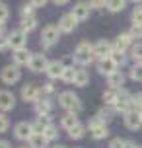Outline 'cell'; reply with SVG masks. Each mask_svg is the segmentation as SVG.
Listing matches in <instances>:
<instances>
[{
  "instance_id": "obj_1",
  "label": "cell",
  "mask_w": 142,
  "mask_h": 148,
  "mask_svg": "<svg viewBox=\"0 0 142 148\" xmlns=\"http://www.w3.org/2000/svg\"><path fill=\"white\" fill-rule=\"evenodd\" d=\"M59 105L62 109L70 111V113H78L82 109V101H80V97L76 96L74 92H62V94H59Z\"/></svg>"
},
{
  "instance_id": "obj_2",
  "label": "cell",
  "mask_w": 142,
  "mask_h": 148,
  "mask_svg": "<svg viewBox=\"0 0 142 148\" xmlns=\"http://www.w3.org/2000/svg\"><path fill=\"white\" fill-rule=\"evenodd\" d=\"M72 57H74V62L82 64V66L90 64L91 60H94V45H90L88 41H82V43L76 47V51H74Z\"/></svg>"
},
{
  "instance_id": "obj_3",
  "label": "cell",
  "mask_w": 142,
  "mask_h": 148,
  "mask_svg": "<svg viewBox=\"0 0 142 148\" xmlns=\"http://www.w3.org/2000/svg\"><path fill=\"white\" fill-rule=\"evenodd\" d=\"M59 27L57 25H47V27H43V31H41V45L45 47V49H49V47H53V45L59 41Z\"/></svg>"
},
{
  "instance_id": "obj_4",
  "label": "cell",
  "mask_w": 142,
  "mask_h": 148,
  "mask_svg": "<svg viewBox=\"0 0 142 148\" xmlns=\"http://www.w3.org/2000/svg\"><path fill=\"white\" fill-rule=\"evenodd\" d=\"M88 127H90V134L96 138V140H101V138H105L107 134H109V129H107V123H103V121H99L97 117H94L88 123Z\"/></svg>"
},
{
  "instance_id": "obj_5",
  "label": "cell",
  "mask_w": 142,
  "mask_h": 148,
  "mask_svg": "<svg viewBox=\"0 0 142 148\" xmlns=\"http://www.w3.org/2000/svg\"><path fill=\"white\" fill-rule=\"evenodd\" d=\"M115 111H121V113H127V111L134 109L132 107V96L128 94L127 90H119V96H117V103L113 105Z\"/></svg>"
},
{
  "instance_id": "obj_6",
  "label": "cell",
  "mask_w": 142,
  "mask_h": 148,
  "mask_svg": "<svg viewBox=\"0 0 142 148\" xmlns=\"http://www.w3.org/2000/svg\"><path fill=\"white\" fill-rule=\"evenodd\" d=\"M41 96H43V90L37 88L33 82H27L22 88V99L25 103H27V101H37V99H41Z\"/></svg>"
},
{
  "instance_id": "obj_7",
  "label": "cell",
  "mask_w": 142,
  "mask_h": 148,
  "mask_svg": "<svg viewBox=\"0 0 142 148\" xmlns=\"http://www.w3.org/2000/svg\"><path fill=\"white\" fill-rule=\"evenodd\" d=\"M0 78H2L4 84H16V82L22 78V72H20V68L16 66V64H8V66L2 68Z\"/></svg>"
},
{
  "instance_id": "obj_8",
  "label": "cell",
  "mask_w": 142,
  "mask_h": 148,
  "mask_svg": "<svg viewBox=\"0 0 142 148\" xmlns=\"http://www.w3.org/2000/svg\"><path fill=\"white\" fill-rule=\"evenodd\" d=\"M125 127L128 131H138L142 127V115L136 109H130L125 113Z\"/></svg>"
},
{
  "instance_id": "obj_9",
  "label": "cell",
  "mask_w": 142,
  "mask_h": 148,
  "mask_svg": "<svg viewBox=\"0 0 142 148\" xmlns=\"http://www.w3.org/2000/svg\"><path fill=\"white\" fill-rule=\"evenodd\" d=\"M8 39V45H10V49H23L25 47V41H27V35L23 33L22 29H16V31H12L10 35L6 37Z\"/></svg>"
},
{
  "instance_id": "obj_10",
  "label": "cell",
  "mask_w": 142,
  "mask_h": 148,
  "mask_svg": "<svg viewBox=\"0 0 142 148\" xmlns=\"http://www.w3.org/2000/svg\"><path fill=\"white\" fill-rule=\"evenodd\" d=\"M90 12H91V6L88 2H78V4H74V8H72L70 14L74 16L76 22H86V20L90 18Z\"/></svg>"
},
{
  "instance_id": "obj_11",
  "label": "cell",
  "mask_w": 142,
  "mask_h": 148,
  "mask_svg": "<svg viewBox=\"0 0 142 148\" xmlns=\"http://www.w3.org/2000/svg\"><path fill=\"white\" fill-rule=\"evenodd\" d=\"M16 107V96L10 90H0V111L6 113Z\"/></svg>"
},
{
  "instance_id": "obj_12",
  "label": "cell",
  "mask_w": 142,
  "mask_h": 148,
  "mask_svg": "<svg viewBox=\"0 0 142 148\" xmlns=\"http://www.w3.org/2000/svg\"><path fill=\"white\" fill-rule=\"evenodd\" d=\"M14 134H16V138H20V140H29L31 134H33V125L27 123V121H22V123H18L14 127Z\"/></svg>"
},
{
  "instance_id": "obj_13",
  "label": "cell",
  "mask_w": 142,
  "mask_h": 148,
  "mask_svg": "<svg viewBox=\"0 0 142 148\" xmlns=\"http://www.w3.org/2000/svg\"><path fill=\"white\" fill-rule=\"evenodd\" d=\"M111 53H113V45L109 41H105V39H101V41H97L94 45V57H97V59L111 57Z\"/></svg>"
},
{
  "instance_id": "obj_14",
  "label": "cell",
  "mask_w": 142,
  "mask_h": 148,
  "mask_svg": "<svg viewBox=\"0 0 142 148\" xmlns=\"http://www.w3.org/2000/svg\"><path fill=\"white\" fill-rule=\"evenodd\" d=\"M31 51H27L25 47L23 49H16L14 53H12V59H14V64L16 66H23V64H29L31 62Z\"/></svg>"
},
{
  "instance_id": "obj_15",
  "label": "cell",
  "mask_w": 142,
  "mask_h": 148,
  "mask_svg": "<svg viewBox=\"0 0 142 148\" xmlns=\"http://www.w3.org/2000/svg\"><path fill=\"white\" fill-rule=\"evenodd\" d=\"M47 64H49L47 57L43 55V53H37V55L31 57V62L27 64V66H29L33 72H43V70H47Z\"/></svg>"
},
{
  "instance_id": "obj_16",
  "label": "cell",
  "mask_w": 142,
  "mask_h": 148,
  "mask_svg": "<svg viewBox=\"0 0 142 148\" xmlns=\"http://www.w3.org/2000/svg\"><path fill=\"white\" fill-rule=\"evenodd\" d=\"M97 68H99V72L105 74V76H109V74H113L115 70H119V66L113 62L111 57H105V59H99V62H97Z\"/></svg>"
},
{
  "instance_id": "obj_17",
  "label": "cell",
  "mask_w": 142,
  "mask_h": 148,
  "mask_svg": "<svg viewBox=\"0 0 142 148\" xmlns=\"http://www.w3.org/2000/svg\"><path fill=\"white\" fill-rule=\"evenodd\" d=\"M62 70H64V64H62L60 60H51V62L47 64L45 72L51 80H55V78H60V76H62Z\"/></svg>"
},
{
  "instance_id": "obj_18",
  "label": "cell",
  "mask_w": 142,
  "mask_h": 148,
  "mask_svg": "<svg viewBox=\"0 0 142 148\" xmlns=\"http://www.w3.org/2000/svg\"><path fill=\"white\" fill-rule=\"evenodd\" d=\"M130 45H132V37H130V33H121L117 39H115V45H113V49L115 51H127V49H130Z\"/></svg>"
},
{
  "instance_id": "obj_19",
  "label": "cell",
  "mask_w": 142,
  "mask_h": 148,
  "mask_svg": "<svg viewBox=\"0 0 142 148\" xmlns=\"http://www.w3.org/2000/svg\"><path fill=\"white\" fill-rule=\"evenodd\" d=\"M76 23H78V22L74 20V16H72V14L62 16L60 22H59V31H62V33H70V31H74Z\"/></svg>"
},
{
  "instance_id": "obj_20",
  "label": "cell",
  "mask_w": 142,
  "mask_h": 148,
  "mask_svg": "<svg viewBox=\"0 0 142 148\" xmlns=\"http://www.w3.org/2000/svg\"><path fill=\"white\" fill-rule=\"evenodd\" d=\"M33 125V133H43L47 127H51V115H37L35 119V123H31Z\"/></svg>"
},
{
  "instance_id": "obj_21",
  "label": "cell",
  "mask_w": 142,
  "mask_h": 148,
  "mask_svg": "<svg viewBox=\"0 0 142 148\" xmlns=\"http://www.w3.org/2000/svg\"><path fill=\"white\" fill-rule=\"evenodd\" d=\"M35 111H37V115H49L53 111V101L49 97L37 99V101H35Z\"/></svg>"
},
{
  "instance_id": "obj_22",
  "label": "cell",
  "mask_w": 142,
  "mask_h": 148,
  "mask_svg": "<svg viewBox=\"0 0 142 148\" xmlns=\"http://www.w3.org/2000/svg\"><path fill=\"white\" fill-rule=\"evenodd\" d=\"M107 82H109V88H117L119 90L123 84H125V74L121 72V70H115L113 74L107 76Z\"/></svg>"
},
{
  "instance_id": "obj_23",
  "label": "cell",
  "mask_w": 142,
  "mask_h": 148,
  "mask_svg": "<svg viewBox=\"0 0 142 148\" xmlns=\"http://www.w3.org/2000/svg\"><path fill=\"white\" fill-rule=\"evenodd\" d=\"M49 140L45 138V134L43 133H33L29 138V148H47Z\"/></svg>"
},
{
  "instance_id": "obj_24",
  "label": "cell",
  "mask_w": 142,
  "mask_h": 148,
  "mask_svg": "<svg viewBox=\"0 0 142 148\" xmlns=\"http://www.w3.org/2000/svg\"><path fill=\"white\" fill-rule=\"evenodd\" d=\"M74 125H78V115L66 111V115H62V119H60V127H62V129H66V131H70Z\"/></svg>"
},
{
  "instance_id": "obj_25",
  "label": "cell",
  "mask_w": 142,
  "mask_h": 148,
  "mask_svg": "<svg viewBox=\"0 0 142 148\" xmlns=\"http://www.w3.org/2000/svg\"><path fill=\"white\" fill-rule=\"evenodd\" d=\"M117 96H119V90L117 88H109L103 92V101L107 107H113V105L117 103Z\"/></svg>"
},
{
  "instance_id": "obj_26",
  "label": "cell",
  "mask_w": 142,
  "mask_h": 148,
  "mask_svg": "<svg viewBox=\"0 0 142 148\" xmlns=\"http://www.w3.org/2000/svg\"><path fill=\"white\" fill-rule=\"evenodd\" d=\"M37 27V20H35V16L33 18H23L22 20V23H20V29L27 35V33H31V31Z\"/></svg>"
},
{
  "instance_id": "obj_27",
  "label": "cell",
  "mask_w": 142,
  "mask_h": 148,
  "mask_svg": "<svg viewBox=\"0 0 142 148\" xmlns=\"http://www.w3.org/2000/svg\"><path fill=\"white\" fill-rule=\"evenodd\" d=\"M88 82H90V74H88V70H84V68H80V70H76L74 86H78V88H84V86H86Z\"/></svg>"
},
{
  "instance_id": "obj_28",
  "label": "cell",
  "mask_w": 142,
  "mask_h": 148,
  "mask_svg": "<svg viewBox=\"0 0 142 148\" xmlns=\"http://www.w3.org/2000/svg\"><path fill=\"white\" fill-rule=\"evenodd\" d=\"M74 78H76V68H74V66H64L60 80L66 82V84H74Z\"/></svg>"
},
{
  "instance_id": "obj_29",
  "label": "cell",
  "mask_w": 142,
  "mask_h": 148,
  "mask_svg": "<svg viewBox=\"0 0 142 148\" xmlns=\"http://www.w3.org/2000/svg\"><path fill=\"white\" fill-rule=\"evenodd\" d=\"M125 4H127V0H107L105 2V8L109 12H121L125 8Z\"/></svg>"
},
{
  "instance_id": "obj_30",
  "label": "cell",
  "mask_w": 142,
  "mask_h": 148,
  "mask_svg": "<svg viewBox=\"0 0 142 148\" xmlns=\"http://www.w3.org/2000/svg\"><path fill=\"white\" fill-rule=\"evenodd\" d=\"M84 134H86V127L80 125V123H78V125H74L72 129H70V131H68V136H70V138H74V140L82 138Z\"/></svg>"
},
{
  "instance_id": "obj_31",
  "label": "cell",
  "mask_w": 142,
  "mask_h": 148,
  "mask_svg": "<svg viewBox=\"0 0 142 148\" xmlns=\"http://www.w3.org/2000/svg\"><path fill=\"white\" fill-rule=\"evenodd\" d=\"M111 59H113V62H115L117 66H123V64H125V60H127V57H125V53H123V51H115V49H113Z\"/></svg>"
},
{
  "instance_id": "obj_32",
  "label": "cell",
  "mask_w": 142,
  "mask_h": 148,
  "mask_svg": "<svg viewBox=\"0 0 142 148\" xmlns=\"http://www.w3.org/2000/svg\"><path fill=\"white\" fill-rule=\"evenodd\" d=\"M130 57L136 60V62H142V43H136L130 47Z\"/></svg>"
},
{
  "instance_id": "obj_33",
  "label": "cell",
  "mask_w": 142,
  "mask_h": 148,
  "mask_svg": "<svg viewBox=\"0 0 142 148\" xmlns=\"http://www.w3.org/2000/svg\"><path fill=\"white\" fill-rule=\"evenodd\" d=\"M43 134H45L47 140L51 142V140H55V138H59V129H57L55 125H51V127H47L45 131H43Z\"/></svg>"
},
{
  "instance_id": "obj_34",
  "label": "cell",
  "mask_w": 142,
  "mask_h": 148,
  "mask_svg": "<svg viewBox=\"0 0 142 148\" xmlns=\"http://www.w3.org/2000/svg\"><path fill=\"white\" fill-rule=\"evenodd\" d=\"M130 78L136 82H142V62H136L134 66L130 68Z\"/></svg>"
},
{
  "instance_id": "obj_35",
  "label": "cell",
  "mask_w": 142,
  "mask_h": 148,
  "mask_svg": "<svg viewBox=\"0 0 142 148\" xmlns=\"http://www.w3.org/2000/svg\"><path fill=\"white\" fill-rule=\"evenodd\" d=\"M111 117H113V111L109 109V107H105V109H99V111H97V119H99V121H103V123H107Z\"/></svg>"
},
{
  "instance_id": "obj_36",
  "label": "cell",
  "mask_w": 142,
  "mask_h": 148,
  "mask_svg": "<svg viewBox=\"0 0 142 148\" xmlns=\"http://www.w3.org/2000/svg\"><path fill=\"white\" fill-rule=\"evenodd\" d=\"M132 22H134V25H142V6H134V10H132Z\"/></svg>"
},
{
  "instance_id": "obj_37",
  "label": "cell",
  "mask_w": 142,
  "mask_h": 148,
  "mask_svg": "<svg viewBox=\"0 0 142 148\" xmlns=\"http://www.w3.org/2000/svg\"><path fill=\"white\" fill-rule=\"evenodd\" d=\"M8 129H10V119H8V115L0 113V133H6Z\"/></svg>"
},
{
  "instance_id": "obj_38",
  "label": "cell",
  "mask_w": 142,
  "mask_h": 148,
  "mask_svg": "<svg viewBox=\"0 0 142 148\" xmlns=\"http://www.w3.org/2000/svg\"><path fill=\"white\" fill-rule=\"evenodd\" d=\"M33 10H35V8L31 6V4H23L22 12H20V14H22V20L23 18H33Z\"/></svg>"
},
{
  "instance_id": "obj_39",
  "label": "cell",
  "mask_w": 142,
  "mask_h": 148,
  "mask_svg": "<svg viewBox=\"0 0 142 148\" xmlns=\"http://www.w3.org/2000/svg\"><path fill=\"white\" fill-rule=\"evenodd\" d=\"M8 16H10V10H8V6L0 2V22H6Z\"/></svg>"
},
{
  "instance_id": "obj_40",
  "label": "cell",
  "mask_w": 142,
  "mask_h": 148,
  "mask_svg": "<svg viewBox=\"0 0 142 148\" xmlns=\"http://www.w3.org/2000/svg\"><path fill=\"white\" fill-rule=\"evenodd\" d=\"M128 33H130L132 39H134V37H136V39H140V37H142V25H132Z\"/></svg>"
},
{
  "instance_id": "obj_41",
  "label": "cell",
  "mask_w": 142,
  "mask_h": 148,
  "mask_svg": "<svg viewBox=\"0 0 142 148\" xmlns=\"http://www.w3.org/2000/svg\"><path fill=\"white\" fill-rule=\"evenodd\" d=\"M132 107H134L136 111L142 107V94H134V96H132Z\"/></svg>"
},
{
  "instance_id": "obj_42",
  "label": "cell",
  "mask_w": 142,
  "mask_h": 148,
  "mask_svg": "<svg viewBox=\"0 0 142 148\" xmlns=\"http://www.w3.org/2000/svg\"><path fill=\"white\" fill-rule=\"evenodd\" d=\"M123 146H125V140L123 138H113L109 142V148H123Z\"/></svg>"
},
{
  "instance_id": "obj_43",
  "label": "cell",
  "mask_w": 142,
  "mask_h": 148,
  "mask_svg": "<svg viewBox=\"0 0 142 148\" xmlns=\"http://www.w3.org/2000/svg\"><path fill=\"white\" fill-rule=\"evenodd\" d=\"M105 2L107 0H88V4L91 8H105Z\"/></svg>"
},
{
  "instance_id": "obj_44",
  "label": "cell",
  "mask_w": 142,
  "mask_h": 148,
  "mask_svg": "<svg viewBox=\"0 0 142 148\" xmlns=\"http://www.w3.org/2000/svg\"><path fill=\"white\" fill-rule=\"evenodd\" d=\"M47 2H49V0H31L29 4H31L33 8H41V6H45Z\"/></svg>"
},
{
  "instance_id": "obj_45",
  "label": "cell",
  "mask_w": 142,
  "mask_h": 148,
  "mask_svg": "<svg viewBox=\"0 0 142 148\" xmlns=\"http://www.w3.org/2000/svg\"><path fill=\"white\" fill-rule=\"evenodd\" d=\"M6 49H10L8 39H6V37H0V51H6Z\"/></svg>"
},
{
  "instance_id": "obj_46",
  "label": "cell",
  "mask_w": 142,
  "mask_h": 148,
  "mask_svg": "<svg viewBox=\"0 0 142 148\" xmlns=\"http://www.w3.org/2000/svg\"><path fill=\"white\" fill-rule=\"evenodd\" d=\"M51 92H55V86H53L51 82H47L45 86H43V94H51Z\"/></svg>"
},
{
  "instance_id": "obj_47",
  "label": "cell",
  "mask_w": 142,
  "mask_h": 148,
  "mask_svg": "<svg viewBox=\"0 0 142 148\" xmlns=\"http://www.w3.org/2000/svg\"><path fill=\"white\" fill-rule=\"evenodd\" d=\"M123 148H138V146H136L132 140H125V146H123Z\"/></svg>"
},
{
  "instance_id": "obj_48",
  "label": "cell",
  "mask_w": 142,
  "mask_h": 148,
  "mask_svg": "<svg viewBox=\"0 0 142 148\" xmlns=\"http://www.w3.org/2000/svg\"><path fill=\"white\" fill-rule=\"evenodd\" d=\"M6 33V25H4V22H0V37Z\"/></svg>"
},
{
  "instance_id": "obj_49",
  "label": "cell",
  "mask_w": 142,
  "mask_h": 148,
  "mask_svg": "<svg viewBox=\"0 0 142 148\" xmlns=\"http://www.w3.org/2000/svg\"><path fill=\"white\" fill-rule=\"evenodd\" d=\"M0 148H12L8 140H0Z\"/></svg>"
},
{
  "instance_id": "obj_50",
  "label": "cell",
  "mask_w": 142,
  "mask_h": 148,
  "mask_svg": "<svg viewBox=\"0 0 142 148\" xmlns=\"http://www.w3.org/2000/svg\"><path fill=\"white\" fill-rule=\"evenodd\" d=\"M53 2H55V4H57V6H64V4H66L68 0H53Z\"/></svg>"
},
{
  "instance_id": "obj_51",
  "label": "cell",
  "mask_w": 142,
  "mask_h": 148,
  "mask_svg": "<svg viewBox=\"0 0 142 148\" xmlns=\"http://www.w3.org/2000/svg\"><path fill=\"white\" fill-rule=\"evenodd\" d=\"M55 148H66V146H64V144H57Z\"/></svg>"
},
{
  "instance_id": "obj_52",
  "label": "cell",
  "mask_w": 142,
  "mask_h": 148,
  "mask_svg": "<svg viewBox=\"0 0 142 148\" xmlns=\"http://www.w3.org/2000/svg\"><path fill=\"white\" fill-rule=\"evenodd\" d=\"M130 2H134V4H136V2H138V4H140V2H142V0H130Z\"/></svg>"
},
{
  "instance_id": "obj_53",
  "label": "cell",
  "mask_w": 142,
  "mask_h": 148,
  "mask_svg": "<svg viewBox=\"0 0 142 148\" xmlns=\"http://www.w3.org/2000/svg\"><path fill=\"white\" fill-rule=\"evenodd\" d=\"M138 113H140V115H142V107H140V109H138Z\"/></svg>"
},
{
  "instance_id": "obj_54",
  "label": "cell",
  "mask_w": 142,
  "mask_h": 148,
  "mask_svg": "<svg viewBox=\"0 0 142 148\" xmlns=\"http://www.w3.org/2000/svg\"><path fill=\"white\" fill-rule=\"evenodd\" d=\"M22 148H27V146H22Z\"/></svg>"
}]
</instances>
